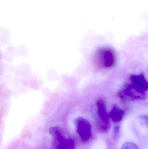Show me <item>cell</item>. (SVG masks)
<instances>
[{
  "instance_id": "3",
  "label": "cell",
  "mask_w": 148,
  "mask_h": 149,
  "mask_svg": "<svg viewBox=\"0 0 148 149\" xmlns=\"http://www.w3.org/2000/svg\"><path fill=\"white\" fill-rule=\"evenodd\" d=\"M118 96L123 101L131 102L146 99L145 91L134 83H128L118 93Z\"/></svg>"
},
{
  "instance_id": "6",
  "label": "cell",
  "mask_w": 148,
  "mask_h": 149,
  "mask_svg": "<svg viewBox=\"0 0 148 149\" xmlns=\"http://www.w3.org/2000/svg\"><path fill=\"white\" fill-rule=\"evenodd\" d=\"M130 80L131 83L140 87L144 91L148 90V82L143 74H140L139 75L131 74L130 76Z\"/></svg>"
},
{
  "instance_id": "5",
  "label": "cell",
  "mask_w": 148,
  "mask_h": 149,
  "mask_svg": "<svg viewBox=\"0 0 148 149\" xmlns=\"http://www.w3.org/2000/svg\"><path fill=\"white\" fill-rule=\"evenodd\" d=\"M76 130L83 142L89 141L92 136V127L90 123L83 117L77 118L75 121Z\"/></svg>"
},
{
  "instance_id": "2",
  "label": "cell",
  "mask_w": 148,
  "mask_h": 149,
  "mask_svg": "<svg viewBox=\"0 0 148 149\" xmlns=\"http://www.w3.org/2000/svg\"><path fill=\"white\" fill-rule=\"evenodd\" d=\"M49 131L54 140L55 149H75L74 140L60 127H52Z\"/></svg>"
},
{
  "instance_id": "8",
  "label": "cell",
  "mask_w": 148,
  "mask_h": 149,
  "mask_svg": "<svg viewBox=\"0 0 148 149\" xmlns=\"http://www.w3.org/2000/svg\"><path fill=\"white\" fill-rule=\"evenodd\" d=\"M121 149H140L135 143L131 142L125 143L122 146Z\"/></svg>"
},
{
  "instance_id": "7",
  "label": "cell",
  "mask_w": 148,
  "mask_h": 149,
  "mask_svg": "<svg viewBox=\"0 0 148 149\" xmlns=\"http://www.w3.org/2000/svg\"><path fill=\"white\" fill-rule=\"evenodd\" d=\"M109 118L114 123H117L122 120L124 116V112L117 106H114L109 112Z\"/></svg>"
},
{
  "instance_id": "9",
  "label": "cell",
  "mask_w": 148,
  "mask_h": 149,
  "mask_svg": "<svg viewBox=\"0 0 148 149\" xmlns=\"http://www.w3.org/2000/svg\"><path fill=\"white\" fill-rule=\"evenodd\" d=\"M140 119L142 121L144 125L148 128V116H141L140 117Z\"/></svg>"
},
{
  "instance_id": "1",
  "label": "cell",
  "mask_w": 148,
  "mask_h": 149,
  "mask_svg": "<svg viewBox=\"0 0 148 149\" xmlns=\"http://www.w3.org/2000/svg\"><path fill=\"white\" fill-rule=\"evenodd\" d=\"M95 63L98 68L110 69L116 64V55L114 50L109 47L100 48L95 56Z\"/></svg>"
},
{
  "instance_id": "4",
  "label": "cell",
  "mask_w": 148,
  "mask_h": 149,
  "mask_svg": "<svg viewBox=\"0 0 148 149\" xmlns=\"http://www.w3.org/2000/svg\"><path fill=\"white\" fill-rule=\"evenodd\" d=\"M96 107L99 129L102 132H107L110 128V118L107 112L105 100L101 97L98 98L96 102Z\"/></svg>"
}]
</instances>
